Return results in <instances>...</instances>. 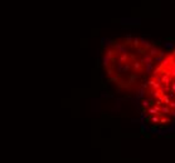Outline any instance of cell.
Here are the masks:
<instances>
[{"label":"cell","mask_w":175,"mask_h":163,"mask_svg":"<svg viewBox=\"0 0 175 163\" xmlns=\"http://www.w3.org/2000/svg\"><path fill=\"white\" fill-rule=\"evenodd\" d=\"M144 124L154 132L175 124V47L165 51L140 94Z\"/></svg>","instance_id":"7a4b0ae2"},{"label":"cell","mask_w":175,"mask_h":163,"mask_svg":"<svg viewBox=\"0 0 175 163\" xmlns=\"http://www.w3.org/2000/svg\"><path fill=\"white\" fill-rule=\"evenodd\" d=\"M164 54V48L154 41L131 35L118 37L102 48V70L117 93L140 97Z\"/></svg>","instance_id":"6da1fadb"}]
</instances>
